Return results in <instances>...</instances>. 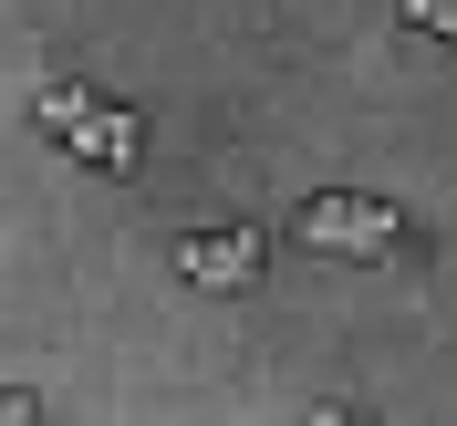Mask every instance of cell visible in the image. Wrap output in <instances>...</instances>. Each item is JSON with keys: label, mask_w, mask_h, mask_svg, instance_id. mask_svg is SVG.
<instances>
[{"label": "cell", "mask_w": 457, "mask_h": 426, "mask_svg": "<svg viewBox=\"0 0 457 426\" xmlns=\"http://www.w3.org/2000/svg\"><path fill=\"white\" fill-rule=\"evenodd\" d=\"M291 239L302 250H333V260H385L395 250V208L385 198H312L291 219Z\"/></svg>", "instance_id": "cell-1"}, {"label": "cell", "mask_w": 457, "mask_h": 426, "mask_svg": "<svg viewBox=\"0 0 457 426\" xmlns=\"http://www.w3.org/2000/svg\"><path fill=\"white\" fill-rule=\"evenodd\" d=\"M177 271H187L198 291H239V281L260 271V229H208V239L177 250Z\"/></svg>", "instance_id": "cell-2"}, {"label": "cell", "mask_w": 457, "mask_h": 426, "mask_svg": "<svg viewBox=\"0 0 457 426\" xmlns=\"http://www.w3.org/2000/svg\"><path fill=\"white\" fill-rule=\"evenodd\" d=\"M73 156H94L104 177H125V167L145 156V114H136V104H94L84 125H73Z\"/></svg>", "instance_id": "cell-3"}, {"label": "cell", "mask_w": 457, "mask_h": 426, "mask_svg": "<svg viewBox=\"0 0 457 426\" xmlns=\"http://www.w3.org/2000/svg\"><path fill=\"white\" fill-rule=\"evenodd\" d=\"M84 114H94V94H84V84H42V125H53V136H73Z\"/></svg>", "instance_id": "cell-4"}]
</instances>
